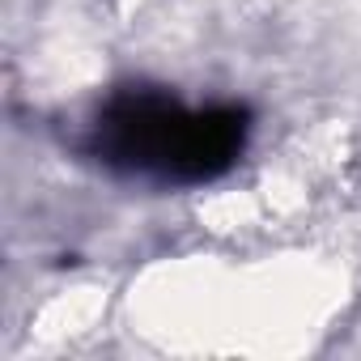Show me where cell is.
<instances>
[{
	"label": "cell",
	"mask_w": 361,
	"mask_h": 361,
	"mask_svg": "<svg viewBox=\"0 0 361 361\" xmlns=\"http://www.w3.org/2000/svg\"><path fill=\"white\" fill-rule=\"evenodd\" d=\"M247 140L243 106H183L161 90H123L98 119V161L153 183H209L226 174Z\"/></svg>",
	"instance_id": "cell-1"
}]
</instances>
